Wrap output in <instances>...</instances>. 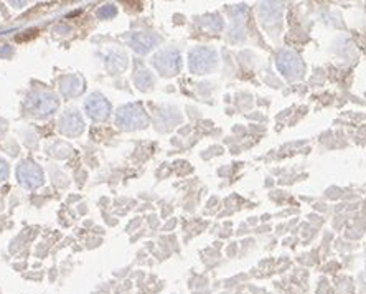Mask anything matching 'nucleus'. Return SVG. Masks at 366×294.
Instances as JSON below:
<instances>
[{
	"label": "nucleus",
	"mask_w": 366,
	"mask_h": 294,
	"mask_svg": "<svg viewBox=\"0 0 366 294\" xmlns=\"http://www.w3.org/2000/svg\"><path fill=\"white\" fill-rule=\"evenodd\" d=\"M58 98L48 91H30L25 98V111L33 117H47L58 109Z\"/></svg>",
	"instance_id": "f257e3e1"
},
{
	"label": "nucleus",
	"mask_w": 366,
	"mask_h": 294,
	"mask_svg": "<svg viewBox=\"0 0 366 294\" xmlns=\"http://www.w3.org/2000/svg\"><path fill=\"white\" fill-rule=\"evenodd\" d=\"M116 124L122 131H137L149 126V116L140 104H126L117 111Z\"/></svg>",
	"instance_id": "f03ea898"
},
{
	"label": "nucleus",
	"mask_w": 366,
	"mask_h": 294,
	"mask_svg": "<svg viewBox=\"0 0 366 294\" xmlns=\"http://www.w3.org/2000/svg\"><path fill=\"white\" fill-rule=\"evenodd\" d=\"M190 71L195 75H205L211 73L218 66V53L213 48L208 47H196L190 52Z\"/></svg>",
	"instance_id": "7ed1b4c3"
},
{
	"label": "nucleus",
	"mask_w": 366,
	"mask_h": 294,
	"mask_svg": "<svg viewBox=\"0 0 366 294\" xmlns=\"http://www.w3.org/2000/svg\"><path fill=\"white\" fill-rule=\"evenodd\" d=\"M154 66L159 70L160 75L173 76V75H177L180 71V68H182V56H180L178 50H175V48L160 50V52L154 56Z\"/></svg>",
	"instance_id": "20e7f679"
},
{
	"label": "nucleus",
	"mask_w": 366,
	"mask_h": 294,
	"mask_svg": "<svg viewBox=\"0 0 366 294\" xmlns=\"http://www.w3.org/2000/svg\"><path fill=\"white\" fill-rule=\"evenodd\" d=\"M277 63L279 71L282 73L285 78L289 80H295V78L302 76L303 73V61L300 60V56L294 52H289V50H284L277 55Z\"/></svg>",
	"instance_id": "39448f33"
},
{
	"label": "nucleus",
	"mask_w": 366,
	"mask_h": 294,
	"mask_svg": "<svg viewBox=\"0 0 366 294\" xmlns=\"http://www.w3.org/2000/svg\"><path fill=\"white\" fill-rule=\"evenodd\" d=\"M17 177H19V182L27 189H37L43 184V171L40 166L33 164L30 161H24L20 162L19 169H17Z\"/></svg>",
	"instance_id": "423d86ee"
},
{
	"label": "nucleus",
	"mask_w": 366,
	"mask_h": 294,
	"mask_svg": "<svg viewBox=\"0 0 366 294\" xmlns=\"http://www.w3.org/2000/svg\"><path fill=\"white\" fill-rule=\"evenodd\" d=\"M88 116L94 121H106L111 114V103L101 93H93L84 103Z\"/></svg>",
	"instance_id": "0eeeda50"
},
{
	"label": "nucleus",
	"mask_w": 366,
	"mask_h": 294,
	"mask_svg": "<svg viewBox=\"0 0 366 294\" xmlns=\"http://www.w3.org/2000/svg\"><path fill=\"white\" fill-rule=\"evenodd\" d=\"M159 43H160V37H157L155 33L137 32V33H132V35L129 37V45H131V47L140 55L149 53L150 50L154 47H157Z\"/></svg>",
	"instance_id": "6e6552de"
},
{
	"label": "nucleus",
	"mask_w": 366,
	"mask_h": 294,
	"mask_svg": "<svg viewBox=\"0 0 366 294\" xmlns=\"http://www.w3.org/2000/svg\"><path fill=\"white\" fill-rule=\"evenodd\" d=\"M60 131L70 137H76L84 131V121L80 116V112L68 111L66 114L61 116L60 119Z\"/></svg>",
	"instance_id": "1a4fd4ad"
},
{
	"label": "nucleus",
	"mask_w": 366,
	"mask_h": 294,
	"mask_svg": "<svg viewBox=\"0 0 366 294\" xmlns=\"http://www.w3.org/2000/svg\"><path fill=\"white\" fill-rule=\"evenodd\" d=\"M259 15H261L262 25L271 28L272 25H279L282 19V4L279 2H262L259 7Z\"/></svg>",
	"instance_id": "9d476101"
},
{
	"label": "nucleus",
	"mask_w": 366,
	"mask_h": 294,
	"mask_svg": "<svg viewBox=\"0 0 366 294\" xmlns=\"http://www.w3.org/2000/svg\"><path fill=\"white\" fill-rule=\"evenodd\" d=\"M60 91L65 98H76L84 91V80L78 75H68L60 80Z\"/></svg>",
	"instance_id": "9b49d317"
},
{
	"label": "nucleus",
	"mask_w": 366,
	"mask_h": 294,
	"mask_svg": "<svg viewBox=\"0 0 366 294\" xmlns=\"http://www.w3.org/2000/svg\"><path fill=\"white\" fill-rule=\"evenodd\" d=\"M127 66V56L122 52H111L106 56V68L112 75H117V73H122Z\"/></svg>",
	"instance_id": "f8f14e48"
},
{
	"label": "nucleus",
	"mask_w": 366,
	"mask_h": 294,
	"mask_svg": "<svg viewBox=\"0 0 366 294\" xmlns=\"http://www.w3.org/2000/svg\"><path fill=\"white\" fill-rule=\"evenodd\" d=\"M134 83H136V86L139 89H142V91H149V89L154 86V76H152V73L149 70H145V68H139L136 71V75H134Z\"/></svg>",
	"instance_id": "ddd939ff"
},
{
	"label": "nucleus",
	"mask_w": 366,
	"mask_h": 294,
	"mask_svg": "<svg viewBox=\"0 0 366 294\" xmlns=\"http://www.w3.org/2000/svg\"><path fill=\"white\" fill-rule=\"evenodd\" d=\"M201 25H203L205 28H208V30H211V32H218L223 28V20L219 15H208L201 20Z\"/></svg>",
	"instance_id": "4468645a"
},
{
	"label": "nucleus",
	"mask_w": 366,
	"mask_h": 294,
	"mask_svg": "<svg viewBox=\"0 0 366 294\" xmlns=\"http://www.w3.org/2000/svg\"><path fill=\"white\" fill-rule=\"evenodd\" d=\"M116 14H117V9H116V5H112V4L103 5V7L98 10V17H99V19H103V20L112 19V17H116Z\"/></svg>",
	"instance_id": "2eb2a0df"
},
{
	"label": "nucleus",
	"mask_w": 366,
	"mask_h": 294,
	"mask_svg": "<svg viewBox=\"0 0 366 294\" xmlns=\"http://www.w3.org/2000/svg\"><path fill=\"white\" fill-rule=\"evenodd\" d=\"M246 14H247L246 5H239V7H236V9L233 10V15H234V19H236V22H238V24H241V22H244Z\"/></svg>",
	"instance_id": "dca6fc26"
},
{
	"label": "nucleus",
	"mask_w": 366,
	"mask_h": 294,
	"mask_svg": "<svg viewBox=\"0 0 366 294\" xmlns=\"http://www.w3.org/2000/svg\"><path fill=\"white\" fill-rule=\"evenodd\" d=\"M9 177V166L4 159H0V182H4Z\"/></svg>",
	"instance_id": "f3484780"
},
{
	"label": "nucleus",
	"mask_w": 366,
	"mask_h": 294,
	"mask_svg": "<svg viewBox=\"0 0 366 294\" xmlns=\"http://www.w3.org/2000/svg\"><path fill=\"white\" fill-rule=\"evenodd\" d=\"M10 55H12V47L5 45L4 48H0V58H5V56H10Z\"/></svg>",
	"instance_id": "a211bd4d"
}]
</instances>
